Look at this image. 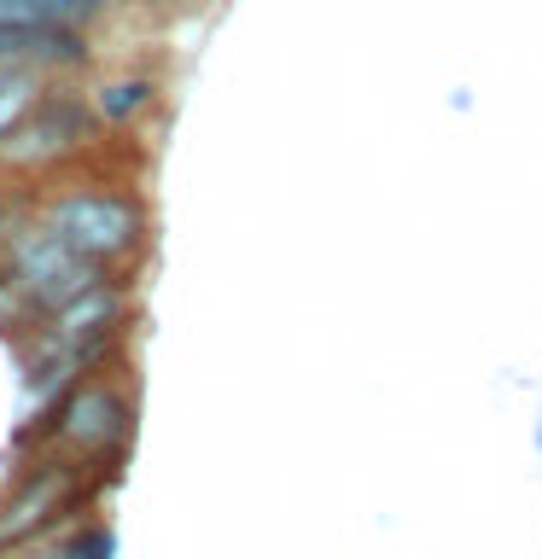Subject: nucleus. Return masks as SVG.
I'll return each mask as SVG.
<instances>
[{
    "instance_id": "nucleus-1",
    "label": "nucleus",
    "mask_w": 542,
    "mask_h": 559,
    "mask_svg": "<svg viewBox=\"0 0 542 559\" xmlns=\"http://www.w3.org/2000/svg\"><path fill=\"white\" fill-rule=\"evenodd\" d=\"M42 222L94 269L129 262L146 245V210L129 187H64L42 204Z\"/></svg>"
},
{
    "instance_id": "nucleus-2",
    "label": "nucleus",
    "mask_w": 542,
    "mask_h": 559,
    "mask_svg": "<svg viewBox=\"0 0 542 559\" xmlns=\"http://www.w3.org/2000/svg\"><path fill=\"white\" fill-rule=\"evenodd\" d=\"M0 274L30 297V309L52 314L59 304H70L76 292L94 286L105 269H94V262H82L70 245H59V234H52L47 222H30V227H17V234L7 239V269H0Z\"/></svg>"
},
{
    "instance_id": "nucleus-3",
    "label": "nucleus",
    "mask_w": 542,
    "mask_h": 559,
    "mask_svg": "<svg viewBox=\"0 0 542 559\" xmlns=\"http://www.w3.org/2000/svg\"><path fill=\"white\" fill-rule=\"evenodd\" d=\"M99 117L76 94H35V105L0 134V169H47L87 146Z\"/></svg>"
},
{
    "instance_id": "nucleus-4",
    "label": "nucleus",
    "mask_w": 542,
    "mask_h": 559,
    "mask_svg": "<svg viewBox=\"0 0 542 559\" xmlns=\"http://www.w3.org/2000/svg\"><path fill=\"white\" fill-rule=\"evenodd\" d=\"M129 426H134V402L111 379L76 384L59 408V443L70 454H87V461H94V454H111L122 437H129Z\"/></svg>"
},
{
    "instance_id": "nucleus-5",
    "label": "nucleus",
    "mask_w": 542,
    "mask_h": 559,
    "mask_svg": "<svg viewBox=\"0 0 542 559\" xmlns=\"http://www.w3.org/2000/svg\"><path fill=\"white\" fill-rule=\"evenodd\" d=\"M76 501V466H42L35 478H24L0 501V554L17 548V542H35L47 531H59V513Z\"/></svg>"
},
{
    "instance_id": "nucleus-6",
    "label": "nucleus",
    "mask_w": 542,
    "mask_h": 559,
    "mask_svg": "<svg viewBox=\"0 0 542 559\" xmlns=\"http://www.w3.org/2000/svg\"><path fill=\"white\" fill-rule=\"evenodd\" d=\"M94 59L82 24H0V76L7 70H82Z\"/></svg>"
},
{
    "instance_id": "nucleus-7",
    "label": "nucleus",
    "mask_w": 542,
    "mask_h": 559,
    "mask_svg": "<svg viewBox=\"0 0 542 559\" xmlns=\"http://www.w3.org/2000/svg\"><path fill=\"white\" fill-rule=\"evenodd\" d=\"M152 99H157L152 76H111V82L94 87V105H87V111L99 117V129H117V122H134Z\"/></svg>"
},
{
    "instance_id": "nucleus-8",
    "label": "nucleus",
    "mask_w": 542,
    "mask_h": 559,
    "mask_svg": "<svg viewBox=\"0 0 542 559\" xmlns=\"http://www.w3.org/2000/svg\"><path fill=\"white\" fill-rule=\"evenodd\" d=\"M35 94H42V76H35V70H7V76H0V134L30 111Z\"/></svg>"
},
{
    "instance_id": "nucleus-9",
    "label": "nucleus",
    "mask_w": 542,
    "mask_h": 559,
    "mask_svg": "<svg viewBox=\"0 0 542 559\" xmlns=\"http://www.w3.org/2000/svg\"><path fill=\"white\" fill-rule=\"evenodd\" d=\"M12 559H76V542L59 536V531H47V536H35V542H17V548H7Z\"/></svg>"
},
{
    "instance_id": "nucleus-10",
    "label": "nucleus",
    "mask_w": 542,
    "mask_h": 559,
    "mask_svg": "<svg viewBox=\"0 0 542 559\" xmlns=\"http://www.w3.org/2000/svg\"><path fill=\"white\" fill-rule=\"evenodd\" d=\"M70 542H76V559H111V548H117L105 524H87V531H76Z\"/></svg>"
},
{
    "instance_id": "nucleus-11",
    "label": "nucleus",
    "mask_w": 542,
    "mask_h": 559,
    "mask_svg": "<svg viewBox=\"0 0 542 559\" xmlns=\"http://www.w3.org/2000/svg\"><path fill=\"white\" fill-rule=\"evenodd\" d=\"M99 7H134V0H99ZM146 7H152V0H146Z\"/></svg>"
}]
</instances>
